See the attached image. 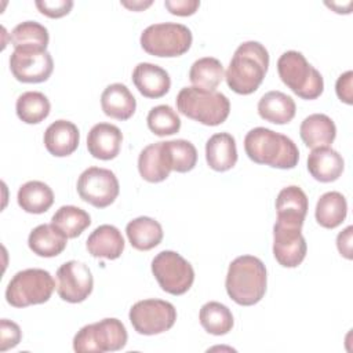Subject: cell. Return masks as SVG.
<instances>
[{"label": "cell", "instance_id": "cell-28", "mask_svg": "<svg viewBox=\"0 0 353 353\" xmlns=\"http://www.w3.org/2000/svg\"><path fill=\"white\" fill-rule=\"evenodd\" d=\"M17 200L23 211L29 214H43L52 205L54 192L41 181H29L19 188Z\"/></svg>", "mask_w": 353, "mask_h": 353}, {"label": "cell", "instance_id": "cell-39", "mask_svg": "<svg viewBox=\"0 0 353 353\" xmlns=\"http://www.w3.org/2000/svg\"><path fill=\"white\" fill-rule=\"evenodd\" d=\"M164 6L174 15L188 17L196 12V10L200 7V1L199 0H165Z\"/></svg>", "mask_w": 353, "mask_h": 353}, {"label": "cell", "instance_id": "cell-29", "mask_svg": "<svg viewBox=\"0 0 353 353\" xmlns=\"http://www.w3.org/2000/svg\"><path fill=\"white\" fill-rule=\"evenodd\" d=\"M347 214V203L342 193L327 192L320 196L316 204V221L325 229H334L339 226Z\"/></svg>", "mask_w": 353, "mask_h": 353}, {"label": "cell", "instance_id": "cell-11", "mask_svg": "<svg viewBox=\"0 0 353 353\" xmlns=\"http://www.w3.org/2000/svg\"><path fill=\"white\" fill-rule=\"evenodd\" d=\"M120 185L113 171L101 167H88L77 179V193L81 200L97 208L110 205L119 196Z\"/></svg>", "mask_w": 353, "mask_h": 353}, {"label": "cell", "instance_id": "cell-24", "mask_svg": "<svg viewBox=\"0 0 353 353\" xmlns=\"http://www.w3.org/2000/svg\"><path fill=\"white\" fill-rule=\"evenodd\" d=\"M66 243L68 237L52 223L36 226L28 237V245L33 254L44 258L59 255L66 248Z\"/></svg>", "mask_w": 353, "mask_h": 353}, {"label": "cell", "instance_id": "cell-12", "mask_svg": "<svg viewBox=\"0 0 353 353\" xmlns=\"http://www.w3.org/2000/svg\"><path fill=\"white\" fill-rule=\"evenodd\" d=\"M10 69L18 81L43 83L51 76L54 61L47 50L19 47L10 57Z\"/></svg>", "mask_w": 353, "mask_h": 353}, {"label": "cell", "instance_id": "cell-31", "mask_svg": "<svg viewBox=\"0 0 353 353\" xmlns=\"http://www.w3.org/2000/svg\"><path fill=\"white\" fill-rule=\"evenodd\" d=\"M199 320L201 327L212 335H225L232 331L234 324L230 309L216 301L207 302L201 306Z\"/></svg>", "mask_w": 353, "mask_h": 353}, {"label": "cell", "instance_id": "cell-19", "mask_svg": "<svg viewBox=\"0 0 353 353\" xmlns=\"http://www.w3.org/2000/svg\"><path fill=\"white\" fill-rule=\"evenodd\" d=\"M345 168L342 156L330 146L314 148L307 156V170L319 182L336 181Z\"/></svg>", "mask_w": 353, "mask_h": 353}, {"label": "cell", "instance_id": "cell-5", "mask_svg": "<svg viewBox=\"0 0 353 353\" xmlns=\"http://www.w3.org/2000/svg\"><path fill=\"white\" fill-rule=\"evenodd\" d=\"M277 72L281 81L302 99H316L323 94V76L299 51L283 52L277 61Z\"/></svg>", "mask_w": 353, "mask_h": 353}, {"label": "cell", "instance_id": "cell-1", "mask_svg": "<svg viewBox=\"0 0 353 353\" xmlns=\"http://www.w3.org/2000/svg\"><path fill=\"white\" fill-rule=\"evenodd\" d=\"M268 68L269 52L265 46L254 40L244 41L236 48L225 79L230 90L241 95H248L258 90Z\"/></svg>", "mask_w": 353, "mask_h": 353}, {"label": "cell", "instance_id": "cell-34", "mask_svg": "<svg viewBox=\"0 0 353 353\" xmlns=\"http://www.w3.org/2000/svg\"><path fill=\"white\" fill-rule=\"evenodd\" d=\"M48 41L50 36L47 28L36 21L21 22L11 32V43L14 48L34 47L47 50Z\"/></svg>", "mask_w": 353, "mask_h": 353}, {"label": "cell", "instance_id": "cell-6", "mask_svg": "<svg viewBox=\"0 0 353 353\" xmlns=\"http://www.w3.org/2000/svg\"><path fill=\"white\" fill-rule=\"evenodd\" d=\"M50 272L44 269H25L12 276L7 288L6 299L14 307H26L47 302L55 288Z\"/></svg>", "mask_w": 353, "mask_h": 353}, {"label": "cell", "instance_id": "cell-40", "mask_svg": "<svg viewBox=\"0 0 353 353\" xmlns=\"http://www.w3.org/2000/svg\"><path fill=\"white\" fill-rule=\"evenodd\" d=\"M352 79H353V72L347 70L345 73H342L335 84V91L338 98L347 103L352 105L353 103V91H352Z\"/></svg>", "mask_w": 353, "mask_h": 353}, {"label": "cell", "instance_id": "cell-42", "mask_svg": "<svg viewBox=\"0 0 353 353\" xmlns=\"http://www.w3.org/2000/svg\"><path fill=\"white\" fill-rule=\"evenodd\" d=\"M121 4L124 7H127L128 10H132V11H141V10H145L146 7H149L152 4V0H148V1H142V0H135V1H121Z\"/></svg>", "mask_w": 353, "mask_h": 353}, {"label": "cell", "instance_id": "cell-14", "mask_svg": "<svg viewBox=\"0 0 353 353\" xmlns=\"http://www.w3.org/2000/svg\"><path fill=\"white\" fill-rule=\"evenodd\" d=\"M302 226L276 221L273 226V255L284 268H296L306 256L307 245Z\"/></svg>", "mask_w": 353, "mask_h": 353}, {"label": "cell", "instance_id": "cell-10", "mask_svg": "<svg viewBox=\"0 0 353 353\" xmlns=\"http://www.w3.org/2000/svg\"><path fill=\"white\" fill-rule=\"evenodd\" d=\"M128 317L138 334L157 335L175 324L176 309L163 299H143L131 306Z\"/></svg>", "mask_w": 353, "mask_h": 353}, {"label": "cell", "instance_id": "cell-38", "mask_svg": "<svg viewBox=\"0 0 353 353\" xmlns=\"http://www.w3.org/2000/svg\"><path fill=\"white\" fill-rule=\"evenodd\" d=\"M37 10L48 18H61L70 12L73 7L72 0H37Z\"/></svg>", "mask_w": 353, "mask_h": 353}, {"label": "cell", "instance_id": "cell-30", "mask_svg": "<svg viewBox=\"0 0 353 353\" xmlns=\"http://www.w3.org/2000/svg\"><path fill=\"white\" fill-rule=\"evenodd\" d=\"M225 77V70L219 59L204 57L193 62L189 70L190 83L201 90H215Z\"/></svg>", "mask_w": 353, "mask_h": 353}, {"label": "cell", "instance_id": "cell-2", "mask_svg": "<svg viewBox=\"0 0 353 353\" xmlns=\"http://www.w3.org/2000/svg\"><path fill=\"white\" fill-rule=\"evenodd\" d=\"M247 156L258 164L290 170L298 164L299 150L291 138L265 127L250 130L244 138Z\"/></svg>", "mask_w": 353, "mask_h": 353}, {"label": "cell", "instance_id": "cell-15", "mask_svg": "<svg viewBox=\"0 0 353 353\" xmlns=\"http://www.w3.org/2000/svg\"><path fill=\"white\" fill-rule=\"evenodd\" d=\"M138 171L145 181L152 183L168 178L172 171V160L165 141L150 143L141 150L138 157Z\"/></svg>", "mask_w": 353, "mask_h": 353}, {"label": "cell", "instance_id": "cell-41", "mask_svg": "<svg viewBox=\"0 0 353 353\" xmlns=\"http://www.w3.org/2000/svg\"><path fill=\"white\" fill-rule=\"evenodd\" d=\"M352 230H353V228L347 226L336 237L338 251L346 259H352Z\"/></svg>", "mask_w": 353, "mask_h": 353}, {"label": "cell", "instance_id": "cell-4", "mask_svg": "<svg viewBox=\"0 0 353 353\" xmlns=\"http://www.w3.org/2000/svg\"><path fill=\"white\" fill-rule=\"evenodd\" d=\"M175 101L179 113L204 125L222 124L230 112L228 97L215 90L208 91L194 85L183 87Z\"/></svg>", "mask_w": 353, "mask_h": 353}, {"label": "cell", "instance_id": "cell-22", "mask_svg": "<svg viewBox=\"0 0 353 353\" xmlns=\"http://www.w3.org/2000/svg\"><path fill=\"white\" fill-rule=\"evenodd\" d=\"M205 160L214 171H228L237 161L236 141L229 132H218L205 143Z\"/></svg>", "mask_w": 353, "mask_h": 353}, {"label": "cell", "instance_id": "cell-18", "mask_svg": "<svg viewBox=\"0 0 353 353\" xmlns=\"http://www.w3.org/2000/svg\"><path fill=\"white\" fill-rule=\"evenodd\" d=\"M80 141V132L76 124L69 120H57L51 123L44 132V146L55 157L72 154Z\"/></svg>", "mask_w": 353, "mask_h": 353}, {"label": "cell", "instance_id": "cell-16", "mask_svg": "<svg viewBox=\"0 0 353 353\" xmlns=\"http://www.w3.org/2000/svg\"><path fill=\"white\" fill-rule=\"evenodd\" d=\"M123 134L119 127L110 123H98L92 125L87 135V149L90 154L99 160H112L117 157L121 149Z\"/></svg>", "mask_w": 353, "mask_h": 353}, {"label": "cell", "instance_id": "cell-3", "mask_svg": "<svg viewBox=\"0 0 353 353\" xmlns=\"http://www.w3.org/2000/svg\"><path fill=\"white\" fill-rule=\"evenodd\" d=\"M266 268L254 255H241L229 265L225 287L228 295L241 306L258 303L266 292Z\"/></svg>", "mask_w": 353, "mask_h": 353}, {"label": "cell", "instance_id": "cell-23", "mask_svg": "<svg viewBox=\"0 0 353 353\" xmlns=\"http://www.w3.org/2000/svg\"><path fill=\"white\" fill-rule=\"evenodd\" d=\"M101 106L106 116L116 120H128L135 112L137 101L125 84L113 83L103 90Z\"/></svg>", "mask_w": 353, "mask_h": 353}, {"label": "cell", "instance_id": "cell-20", "mask_svg": "<svg viewBox=\"0 0 353 353\" xmlns=\"http://www.w3.org/2000/svg\"><path fill=\"white\" fill-rule=\"evenodd\" d=\"M307 207L306 193L299 186H287L280 190L276 199L277 221L302 226L307 214Z\"/></svg>", "mask_w": 353, "mask_h": 353}, {"label": "cell", "instance_id": "cell-21", "mask_svg": "<svg viewBox=\"0 0 353 353\" xmlns=\"http://www.w3.org/2000/svg\"><path fill=\"white\" fill-rule=\"evenodd\" d=\"M87 251L95 258L117 259L124 250V239L113 225L98 226L87 239Z\"/></svg>", "mask_w": 353, "mask_h": 353}, {"label": "cell", "instance_id": "cell-17", "mask_svg": "<svg viewBox=\"0 0 353 353\" xmlns=\"http://www.w3.org/2000/svg\"><path fill=\"white\" fill-rule=\"evenodd\" d=\"M132 81L146 98H161L171 87V79L167 70L150 62H141L135 66Z\"/></svg>", "mask_w": 353, "mask_h": 353}, {"label": "cell", "instance_id": "cell-32", "mask_svg": "<svg viewBox=\"0 0 353 353\" xmlns=\"http://www.w3.org/2000/svg\"><path fill=\"white\" fill-rule=\"evenodd\" d=\"M15 110L23 123L39 124L50 114L51 103L43 92L26 91L18 97Z\"/></svg>", "mask_w": 353, "mask_h": 353}, {"label": "cell", "instance_id": "cell-27", "mask_svg": "<svg viewBox=\"0 0 353 353\" xmlns=\"http://www.w3.org/2000/svg\"><path fill=\"white\" fill-rule=\"evenodd\" d=\"M128 241L135 250L149 251L157 247L163 240L161 225L150 216H138L125 226Z\"/></svg>", "mask_w": 353, "mask_h": 353}, {"label": "cell", "instance_id": "cell-26", "mask_svg": "<svg viewBox=\"0 0 353 353\" xmlns=\"http://www.w3.org/2000/svg\"><path fill=\"white\" fill-rule=\"evenodd\" d=\"M294 99L281 91H269L258 102L259 116L273 124H287L295 116Z\"/></svg>", "mask_w": 353, "mask_h": 353}, {"label": "cell", "instance_id": "cell-9", "mask_svg": "<svg viewBox=\"0 0 353 353\" xmlns=\"http://www.w3.org/2000/svg\"><path fill=\"white\" fill-rule=\"evenodd\" d=\"M152 273L163 291L182 295L194 281L193 266L175 251H161L152 261Z\"/></svg>", "mask_w": 353, "mask_h": 353}, {"label": "cell", "instance_id": "cell-7", "mask_svg": "<svg viewBox=\"0 0 353 353\" xmlns=\"http://www.w3.org/2000/svg\"><path fill=\"white\" fill-rule=\"evenodd\" d=\"M127 330L114 317H108L81 327L73 338V349L77 353H103L121 350L127 343Z\"/></svg>", "mask_w": 353, "mask_h": 353}, {"label": "cell", "instance_id": "cell-37", "mask_svg": "<svg viewBox=\"0 0 353 353\" xmlns=\"http://www.w3.org/2000/svg\"><path fill=\"white\" fill-rule=\"evenodd\" d=\"M22 338L21 328L17 323L1 319L0 321V350L6 352L8 349L15 347Z\"/></svg>", "mask_w": 353, "mask_h": 353}, {"label": "cell", "instance_id": "cell-35", "mask_svg": "<svg viewBox=\"0 0 353 353\" xmlns=\"http://www.w3.org/2000/svg\"><path fill=\"white\" fill-rule=\"evenodd\" d=\"M146 121L149 130L157 137L174 135L181 128V119L170 105H157L152 108Z\"/></svg>", "mask_w": 353, "mask_h": 353}, {"label": "cell", "instance_id": "cell-33", "mask_svg": "<svg viewBox=\"0 0 353 353\" xmlns=\"http://www.w3.org/2000/svg\"><path fill=\"white\" fill-rule=\"evenodd\" d=\"M51 223L68 239H74L90 226L91 218L87 211L76 205H62L52 215Z\"/></svg>", "mask_w": 353, "mask_h": 353}, {"label": "cell", "instance_id": "cell-25", "mask_svg": "<svg viewBox=\"0 0 353 353\" xmlns=\"http://www.w3.org/2000/svg\"><path fill=\"white\" fill-rule=\"evenodd\" d=\"M299 135L307 148L328 146L336 137V127L327 114L313 113L301 123Z\"/></svg>", "mask_w": 353, "mask_h": 353}, {"label": "cell", "instance_id": "cell-36", "mask_svg": "<svg viewBox=\"0 0 353 353\" xmlns=\"http://www.w3.org/2000/svg\"><path fill=\"white\" fill-rule=\"evenodd\" d=\"M172 160V171H192L197 163V150L194 145L186 139L165 141Z\"/></svg>", "mask_w": 353, "mask_h": 353}, {"label": "cell", "instance_id": "cell-13", "mask_svg": "<svg viewBox=\"0 0 353 353\" xmlns=\"http://www.w3.org/2000/svg\"><path fill=\"white\" fill-rule=\"evenodd\" d=\"M94 279L90 268L79 261H68L57 270V292L69 303H80L92 292Z\"/></svg>", "mask_w": 353, "mask_h": 353}, {"label": "cell", "instance_id": "cell-8", "mask_svg": "<svg viewBox=\"0 0 353 353\" xmlns=\"http://www.w3.org/2000/svg\"><path fill=\"white\" fill-rule=\"evenodd\" d=\"M192 32L188 26L175 22L149 25L141 33V47L154 57H179L192 46Z\"/></svg>", "mask_w": 353, "mask_h": 353}]
</instances>
